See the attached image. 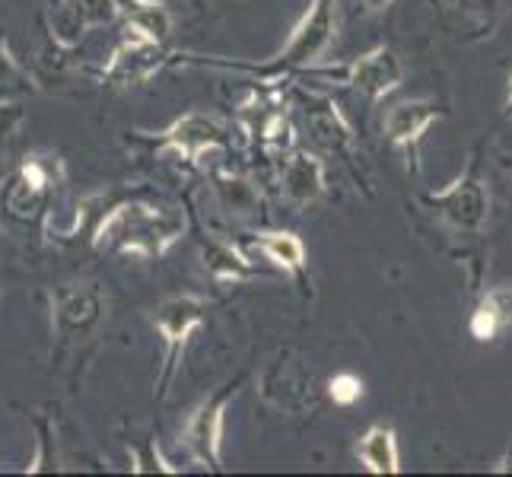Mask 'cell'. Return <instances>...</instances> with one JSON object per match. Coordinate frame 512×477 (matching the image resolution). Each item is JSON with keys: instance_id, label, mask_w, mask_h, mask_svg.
Masks as SVG:
<instances>
[{"instance_id": "obj_18", "label": "cell", "mask_w": 512, "mask_h": 477, "mask_svg": "<svg viewBox=\"0 0 512 477\" xmlns=\"http://www.w3.org/2000/svg\"><path fill=\"white\" fill-rule=\"evenodd\" d=\"M121 16V0H61L58 16L51 20L58 42L70 45L93 26H109Z\"/></svg>"}, {"instance_id": "obj_23", "label": "cell", "mask_w": 512, "mask_h": 477, "mask_svg": "<svg viewBox=\"0 0 512 477\" xmlns=\"http://www.w3.org/2000/svg\"><path fill=\"white\" fill-rule=\"evenodd\" d=\"M121 16H125V26L131 35L166 45L172 32V16L163 0H128V4H121Z\"/></svg>"}, {"instance_id": "obj_28", "label": "cell", "mask_w": 512, "mask_h": 477, "mask_svg": "<svg viewBox=\"0 0 512 477\" xmlns=\"http://www.w3.org/2000/svg\"><path fill=\"white\" fill-rule=\"evenodd\" d=\"M392 4H395V0H357V7H360L366 16H379V13H385Z\"/></svg>"}, {"instance_id": "obj_29", "label": "cell", "mask_w": 512, "mask_h": 477, "mask_svg": "<svg viewBox=\"0 0 512 477\" xmlns=\"http://www.w3.org/2000/svg\"><path fill=\"white\" fill-rule=\"evenodd\" d=\"M493 471H497V474H512V439H509L506 452L497 458V465H493Z\"/></svg>"}, {"instance_id": "obj_25", "label": "cell", "mask_w": 512, "mask_h": 477, "mask_svg": "<svg viewBox=\"0 0 512 477\" xmlns=\"http://www.w3.org/2000/svg\"><path fill=\"white\" fill-rule=\"evenodd\" d=\"M35 90L32 77L26 74V67L13 58L10 45L0 39V93H26Z\"/></svg>"}, {"instance_id": "obj_9", "label": "cell", "mask_w": 512, "mask_h": 477, "mask_svg": "<svg viewBox=\"0 0 512 477\" xmlns=\"http://www.w3.org/2000/svg\"><path fill=\"white\" fill-rule=\"evenodd\" d=\"M315 74L341 80L357 96H363L369 105H376L385 96H392L395 90H401V83H404V61H401V55L392 45L382 42L376 48L363 51V55H357L347 67L315 70Z\"/></svg>"}, {"instance_id": "obj_13", "label": "cell", "mask_w": 512, "mask_h": 477, "mask_svg": "<svg viewBox=\"0 0 512 477\" xmlns=\"http://www.w3.org/2000/svg\"><path fill=\"white\" fill-rule=\"evenodd\" d=\"M239 118H242V131L252 140H258V147L271 156L284 159L296 147V128L293 118L287 112V102L274 96V93H252L249 102L239 105Z\"/></svg>"}, {"instance_id": "obj_4", "label": "cell", "mask_w": 512, "mask_h": 477, "mask_svg": "<svg viewBox=\"0 0 512 477\" xmlns=\"http://www.w3.org/2000/svg\"><path fill=\"white\" fill-rule=\"evenodd\" d=\"M255 395L264 408L287 417H312L322 404L319 376L299 347H277L255 376Z\"/></svg>"}, {"instance_id": "obj_2", "label": "cell", "mask_w": 512, "mask_h": 477, "mask_svg": "<svg viewBox=\"0 0 512 477\" xmlns=\"http://www.w3.org/2000/svg\"><path fill=\"white\" fill-rule=\"evenodd\" d=\"M188 220L175 204L131 198L118 201L93 229V245L99 252L134 255V258H163L175 242L185 236Z\"/></svg>"}, {"instance_id": "obj_6", "label": "cell", "mask_w": 512, "mask_h": 477, "mask_svg": "<svg viewBox=\"0 0 512 477\" xmlns=\"http://www.w3.org/2000/svg\"><path fill=\"white\" fill-rule=\"evenodd\" d=\"M210 315V299L198 296V293H179V296H166L160 306L153 309L150 322L156 328V334L163 338V369L160 379H156V398H166L169 385L179 373V360L191 341V334L201 325H207Z\"/></svg>"}, {"instance_id": "obj_26", "label": "cell", "mask_w": 512, "mask_h": 477, "mask_svg": "<svg viewBox=\"0 0 512 477\" xmlns=\"http://www.w3.org/2000/svg\"><path fill=\"white\" fill-rule=\"evenodd\" d=\"M131 462H134V471H166V474H175L179 468L169 465L166 458L160 455V449H156L153 443L147 449H134L131 452Z\"/></svg>"}, {"instance_id": "obj_16", "label": "cell", "mask_w": 512, "mask_h": 477, "mask_svg": "<svg viewBox=\"0 0 512 477\" xmlns=\"http://www.w3.org/2000/svg\"><path fill=\"white\" fill-rule=\"evenodd\" d=\"M166 64H172V58L163 51V45L128 32L125 42L112 51L109 64H105V70H102V80H109L112 86L128 90V86H140L150 77H156Z\"/></svg>"}, {"instance_id": "obj_14", "label": "cell", "mask_w": 512, "mask_h": 477, "mask_svg": "<svg viewBox=\"0 0 512 477\" xmlns=\"http://www.w3.org/2000/svg\"><path fill=\"white\" fill-rule=\"evenodd\" d=\"M277 185H280V198H284L293 210L315 207L328 191V172H325L322 153L293 147L284 159H280Z\"/></svg>"}, {"instance_id": "obj_11", "label": "cell", "mask_w": 512, "mask_h": 477, "mask_svg": "<svg viewBox=\"0 0 512 477\" xmlns=\"http://www.w3.org/2000/svg\"><path fill=\"white\" fill-rule=\"evenodd\" d=\"M439 118H446V105L439 99H430V96L404 99L385 112L382 134H385L388 144L401 153L404 169L408 172H420V144Z\"/></svg>"}, {"instance_id": "obj_27", "label": "cell", "mask_w": 512, "mask_h": 477, "mask_svg": "<svg viewBox=\"0 0 512 477\" xmlns=\"http://www.w3.org/2000/svg\"><path fill=\"white\" fill-rule=\"evenodd\" d=\"M23 118H26V112L20 109V105H13V102H0V147H4L7 140L16 134V128L23 125Z\"/></svg>"}, {"instance_id": "obj_12", "label": "cell", "mask_w": 512, "mask_h": 477, "mask_svg": "<svg viewBox=\"0 0 512 477\" xmlns=\"http://www.w3.org/2000/svg\"><path fill=\"white\" fill-rule=\"evenodd\" d=\"M105 315V293L93 280L64 284L51 293V328L61 344L83 341Z\"/></svg>"}, {"instance_id": "obj_15", "label": "cell", "mask_w": 512, "mask_h": 477, "mask_svg": "<svg viewBox=\"0 0 512 477\" xmlns=\"http://www.w3.org/2000/svg\"><path fill=\"white\" fill-rule=\"evenodd\" d=\"M436 20L458 42H484L500 29L509 0H433Z\"/></svg>"}, {"instance_id": "obj_1", "label": "cell", "mask_w": 512, "mask_h": 477, "mask_svg": "<svg viewBox=\"0 0 512 477\" xmlns=\"http://www.w3.org/2000/svg\"><path fill=\"white\" fill-rule=\"evenodd\" d=\"M338 32H341V4L338 0H309V7L303 10V16H299L296 26L290 29L287 45L271 58H264V61H226V58L172 55V64L191 61L198 67L236 70V74L258 80L261 86H274L280 80L299 74V70H312L328 55L331 45L338 42Z\"/></svg>"}, {"instance_id": "obj_24", "label": "cell", "mask_w": 512, "mask_h": 477, "mask_svg": "<svg viewBox=\"0 0 512 477\" xmlns=\"http://www.w3.org/2000/svg\"><path fill=\"white\" fill-rule=\"evenodd\" d=\"M325 395H328V401L334 404V408H353V404L363 401L366 382L357 373H334L325 382Z\"/></svg>"}, {"instance_id": "obj_19", "label": "cell", "mask_w": 512, "mask_h": 477, "mask_svg": "<svg viewBox=\"0 0 512 477\" xmlns=\"http://www.w3.org/2000/svg\"><path fill=\"white\" fill-rule=\"evenodd\" d=\"M512 328V284H497L478 296L468 315V334L478 344H493Z\"/></svg>"}, {"instance_id": "obj_17", "label": "cell", "mask_w": 512, "mask_h": 477, "mask_svg": "<svg viewBox=\"0 0 512 477\" xmlns=\"http://www.w3.org/2000/svg\"><path fill=\"white\" fill-rule=\"evenodd\" d=\"M210 191L214 201L226 217H233L236 223H258L264 217V191L242 172H226L217 169L210 172Z\"/></svg>"}, {"instance_id": "obj_10", "label": "cell", "mask_w": 512, "mask_h": 477, "mask_svg": "<svg viewBox=\"0 0 512 477\" xmlns=\"http://www.w3.org/2000/svg\"><path fill=\"white\" fill-rule=\"evenodd\" d=\"M153 147L179 153L185 163L198 166L204 156L220 153L229 147V121L220 115H207V112H185L182 118H175L169 128L144 134Z\"/></svg>"}, {"instance_id": "obj_20", "label": "cell", "mask_w": 512, "mask_h": 477, "mask_svg": "<svg viewBox=\"0 0 512 477\" xmlns=\"http://www.w3.org/2000/svg\"><path fill=\"white\" fill-rule=\"evenodd\" d=\"M249 245L261 258H268L274 268L296 277L299 284H306L309 252H306V242L296 233H290V229H258V233H252Z\"/></svg>"}, {"instance_id": "obj_3", "label": "cell", "mask_w": 512, "mask_h": 477, "mask_svg": "<svg viewBox=\"0 0 512 477\" xmlns=\"http://www.w3.org/2000/svg\"><path fill=\"white\" fill-rule=\"evenodd\" d=\"M481 153L484 144L471 150L468 166L446 188L423 191L414 198L439 226L449 229L458 239H481L490 223V185L484 179Z\"/></svg>"}, {"instance_id": "obj_22", "label": "cell", "mask_w": 512, "mask_h": 477, "mask_svg": "<svg viewBox=\"0 0 512 477\" xmlns=\"http://www.w3.org/2000/svg\"><path fill=\"white\" fill-rule=\"evenodd\" d=\"M357 458L369 474H398L401 471V449L398 433L388 423H373L357 443Z\"/></svg>"}, {"instance_id": "obj_8", "label": "cell", "mask_w": 512, "mask_h": 477, "mask_svg": "<svg viewBox=\"0 0 512 477\" xmlns=\"http://www.w3.org/2000/svg\"><path fill=\"white\" fill-rule=\"evenodd\" d=\"M296 96H299L303 125H306L312 147L325 156L341 159V163H347V166L357 163L360 140H357V131H353L350 118L344 115L341 105L331 96L315 93V90H296Z\"/></svg>"}, {"instance_id": "obj_7", "label": "cell", "mask_w": 512, "mask_h": 477, "mask_svg": "<svg viewBox=\"0 0 512 477\" xmlns=\"http://www.w3.org/2000/svg\"><path fill=\"white\" fill-rule=\"evenodd\" d=\"M242 379H233L220 385L214 395H207L198 408L191 411L185 430H182V446L191 462H198L207 471H223V433H226V408L236 398Z\"/></svg>"}, {"instance_id": "obj_5", "label": "cell", "mask_w": 512, "mask_h": 477, "mask_svg": "<svg viewBox=\"0 0 512 477\" xmlns=\"http://www.w3.org/2000/svg\"><path fill=\"white\" fill-rule=\"evenodd\" d=\"M61 185H64V159L58 153L35 150L0 185V210L20 223L39 220L51 191Z\"/></svg>"}, {"instance_id": "obj_31", "label": "cell", "mask_w": 512, "mask_h": 477, "mask_svg": "<svg viewBox=\"0 0 512 477\" xmlns=\"http://www.w3.org/2000/svg\"><path fill=\"white\" fill-rule=\"evenodd\" d=\"M509 179H512V166H509Z\"/></svg>"}, {"instance_id": "obj_30", "label": "cell", "mask_w": 512, "mask_h": 477, "mask_svg": "<svg viewBox=\"0 0 512 477\" xmlns=\"http://www.w3.org/2000/svg\"><path fill=\"white\" fill-rule=\"evenodd\" d=\"M506 118H512V70H509V83H506Z\"/></svg>"}, {"instance_id": "obj_21", "label": "cell", "mask_w": 512, "mask_h": 477, "mask_svg": "<svg viewBox=\"0 0 512 477\" xmlns=\"http://www.w3.org/2000/svg\"><path fill=\"white\" fill-rule=\"evenodd\" d=\"M201 264L214 284H245V280H258L261 271L252 264L236 242H226L220 236L207 239L201 245Z\"/></svg>"}]
</instances>
